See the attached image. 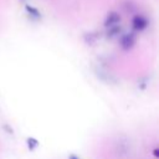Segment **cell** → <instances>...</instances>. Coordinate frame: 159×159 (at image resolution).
Wrapping results in <instances>:
<instances>
[{"instance_id": "obj_1", "label": "cell", "mask_w": 159, "mask_h": 159, "mask_svg": "<svg viewBox=\"0 0 159 159\" xmlns=\"http://www.w3.org/2000/svg\"><path fill=\"white\" fill-rule=\"evenodd\" d=\"M134 43H135V35L132 34V32L124 34V35H122V37L119 39V45H120V47H122L124 51L132 50L133 46H134Z\"/></svg>"}, {"instance_id": "obj_2", "label": "cell", "mask_w": 159, "mask_h": 159, "mask_svg": "<svg viewBox=\"0 0 159 159\" xmlns=\"http://www.w3.org/2000/svg\"><path fill=\"white\" fill-rule=\"evenodd\" d=\"M147 26H148V20H147L145 16H143V15H135L132 19V27L135 31H143L144 29H147Z\"/></svg>"}, {"instance_id": "obj_3", "label": "cell", "mask_w": 159, "mask_h": 159, "mask_svg": "<svg viewBox=\"0 0 159 159\" xmlns=\"http://www.w3.org/2000/svg\"><path fill=\"white\" fill-rule=\"evenodd\" d=\"M120 22V15L116 11H111L108 12V15L106 16V20H104V26L106 27H109V26H113V25H117Z\"/></svg>"}, {"instance_id": "obj_4", "label": "cell", "mask_w": 159, "mask_h": 159, "mask_svg": "<svg viewBox=\"0 0 159 159\" xmlns=\"http://www.w3.org/2000/svg\"><path fill=\"white\" fill-rule=\"evenodd\" d=\"M119 32H120V26H118V24H117V25H113V26H109V27H108L107 36L112 39V37L119 35Z\"/></svg>"}, {"instance_id": "obj_5", "label": "cell", "mask_w": 159, "mask_h": 159, "mask_svg": "<svg viewBox=\"0 0 159 159\" xmlns=\"http://www.w3.org/2000/svg\"><path fill=\"white\" fill-rule=\"evenodd\" d=\"M25 7H26V11H27L31 16H34L35 19H40V12H39L35 7H32V6H30V5H26Z\"/></svg>"}, {"instance_id": "obj_6", "label": "cell", "mask_w": 159, "mask_h": 159, "mask_svg": "<svg viewBox=\"0 0 159 159\" xmlns=\"http://www.w3.org/2000/svg\"><path fill=\"white\" fill-rule=\"evenodd\" d=\"M27 145H29V148H30V150H34L37 145H39V142L35 139V138H27Z\"/></svg>"}, {"instance_id": "obj_7", "label": "cell", "mask_w": 159, "mask_h": 159, "mask_svg": "<svg viewBox=\"0 0 159 159\" xmlns=\"http://www.w3.org/2000/svg\"><path fill=\"white\" fill-rule=\"evenodd\" d=\"M68 159H81V158L77 157V155H75V154H71V155L68 157Z\"/></svg>"}, {"instance_id": "obj_8", "label": "cell", "mask_w": 159, "mask_h": 159, "mask_svg": "<svg viewBox=\"0 0 159 159\" xmlns=\"http://www.w3.org/2000/svg\"><path fill=\"white\" fill-rule=\"evenodd\" d=\"M154 157H155V158H158V149H157V148L154 149Z\"/></svg>"}]
</instances>
